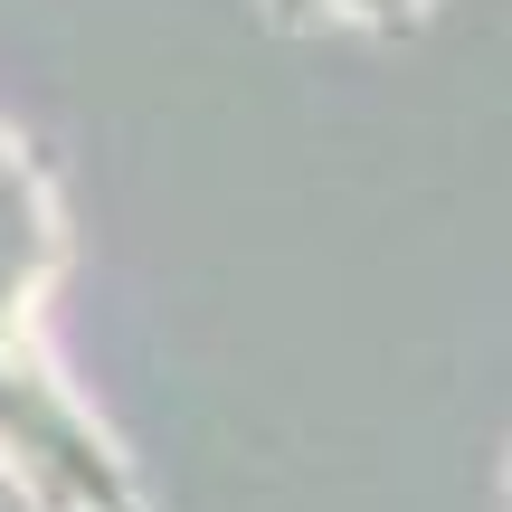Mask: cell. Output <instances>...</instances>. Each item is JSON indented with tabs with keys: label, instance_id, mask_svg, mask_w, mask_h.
<instances>
[{
	"label": "cell",
	"instance_id": "obj_1",
	"mask_svg": "<svg viewBox=\"0 0 512 512\" xmlns=\"http://www.w3.org/2000/svg\"><path fill=\"white\" fill-rule=\"evenodd\" d=\"M332 10L370 19V29H418V0H332Z\"/></svg>",
	"mask_w": 512,
	"mask_h": 512
}]
</instances>
